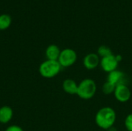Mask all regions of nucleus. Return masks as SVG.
I'll return each mask as SVG.
<instances>
[{
  "label": "nucleus",
  "instance_id": "7",
  "mask_svg": "<svg viewBox=\"0 0 132 131\" xmlns=\"http://www.w3.org/2000/svg\"><path fill=\"white\" fill-rule=\"evenodd\" d=\"M101 58L95 53L87 54L83 59V65L87 70H94L100 66Z\"/></svg>",
  "mask_w": 132,
  "mask_h": 131
},
{
  "label": "nucleus",
  "instance_id": "2",
  "mask_svg": "<svg viewBox=\"0 0 132 131\" xmlns=\"http://www.w3.org/2000/svg\"><path fill=\"white\" fill-rule=\"evenodd\" d=\"M97 86L94 80L85 78L78 83L77 95L79 98L84 100L92 99L97 93Z\"/></svg>",
  "mask_w": 132,
  "mask_h": 131
},
{
  "label": "nucleus",
  "instance_id": "12",
  "mask_svg": "<svg viewBox=\"0 0 132 131\" xmlns=\"http://www.w3.org/2000/svg\"><path fill=\"white\" fill-rule=\"evenodd\" d=\"M12 23V18L8 14L0 15V30L7 29Z\"/></svg>",
  "mask_w": 132,
  "mask_h": 131
},
{
  "label": "nucleus",
  "instance_id": "5",
  "mask_svg": "<svg viewBox=\"0 0 132 131\" xmlns=\"http://www.w3.org/2000/svg\"><path fill=\"white\" fill-rule=\"evenodd\" d=\"M57 61L62 66V68L70 67L77 63V53L73 49H70V48L63 49L61 50Z\"/></svg>",
  "mask_w": 132,
  "mask_h": 131
},
{
  "label": "nucleus",
  "instance_id": "14",
  "mask_svg": "<svg viewBox=\"0 0 132 131\" xmlns=\"http://www.w3.org/2000/svg\"><path fill=\"white\" fill-rule=\"evenodd\" d=\"M116 86L112 84L111 83L106 80V82L102 86V92L104 95H111L114 94Z\"/></svg>",
  "mask_w": 132,
  "mask_h": 131
},
{
  "label": "nucleus",
  "instance_id": "3",
  "mask_svg": "<svg viewBox=\"0 0 132 131\" xmlns=\"http://www.w3.org/2000/svg\"><path fill=\"white\" fill-rule=\"evenodd\" d=\"M62 66L57 60L46 59L39 67V73L41 76L46 79H51L56 76L61 71Z\"/></svg>",
  "mask_w": 132,
  "mask_h": 131
},
{
  "label": "nucleus",
  "instance_id": "11",
  "mask_svg": "<svg viewBox=\"0 0 132 131\" xmlns=\"http://www.w3.org/2000/svg\"><path fill=\"white\" fill-rule=\"evenodd\" d=\"M13 117V110L9 106H2L0 107V123L8 124Z\"/></svg>",
  "mask_w": 132,
  "mask_h": 131
},
{
  "label": "nucleus",
  "instance_id": "6",
  "mask_svg": "<svg viewBox=\"0 0 132 131\" xmlns=\"http://www.w3.org/2000/svg\"><path fill=\"white\" fill-rule=\"evenodd\" d=\"M114 96L117 101L125 103L130 100L131 97V91L127 84H119L115 87Z\"/></svg>",
  "mask_w": 132,
  "mask_h": 131
},
{
  "label": "nucleus",
  "instance_id": "9",
  "mask_svg": "<svg viewBox=\"0 0 132 131\" xmlns=\"http://www.w3.org/2000/svg\"><path fill=\"white\" fill-rule=\"evenodd\" d=\"M63 90L65 93L70 95H77L78 83L73 79H66L63 80L62 84Z\"/></svg>",
  "mask_w": 132,
  "mask_h": 131
},
{
  "label": "nucleus",
  "instance_id": "10",
  "mask_svg": "<svg viewBox=\"0 0 132 131\" xmlns=\"http://www.w3.org/2000/svg\"><path fill=\"white\" fill-rule=\"evenodd\" d=\"M61 49L60 47L55 44H51L47 46L46 49L45 55L46 57V59L50 60H58L60 54Z\"/></svg>",
  "mask_w": 132,
  "mask_h": 131
},
{
  "label": "nucleus",
  "instance_id": "13",
  "mask_svg": "<svg viewBox=\"0 0 132 131\" xmlns=\"http://www.w3.org/2000/svg\"><path fill=\"white\" fill-rule=\"evenodd\" d=\"M97 54L101 59V58H104V57H106L108 56H110V55L113 54V52H112L111 49L110 47H108V46L102 45V46H100L98 47Z\"/></svg>",
  "mask_w": 132,
  "mask_h": 131
},
{
  "label": "nucleus",
  "instance_id": "16",
  "mask_svg": "<svg viewBox=\"0 0 132 131\" xmlns=\"http://www.w3.org/2000/svg\"><path fill=\"white\" fill-rule=\"evenodd\" d=\"M5 131H24L22 128L18 125H10L9 126Z\"/></svg>",
  "mask_w": 132,
  "mask_h": 131
},
{
  "label": "nucleus",
  "instance_id": "1",
  "mask_svg": "<svg viewBox=\"0 0 132 131\" xmlns=\"http://www.w3.org/2000/svg\"><path fill=\"white\" fill-rule=\"evenodd\" d=\"M117 120V113L114 108L105 106L100 108L95 114L94 120L96 125L102 130H108L114 127Z\"/></svg>",
  "mask_w": 132,
  "mask_h": 131
},
{
  "label": "nucleus",
  "instance_id": "15",
  "mask_svg": "<svg viewBox=\"0 0 132 131\" xmlns=\"http://www.w3.org/2000/svg\"><path fill=\"white\" fill-rule=\"evenodd\" d=\"M125 127L127 131H132V113L126 116L125 119Z\"/></svg>",
  "mask_w": 132,
  "mask_h": 131
},
{
  "label": "nucleus",
  "instance_id": "17",
  "mask_svg": "<svg viewBox=\"0 0 132 131\" xmlns=\"http://www.w3.org/2000/svg\"><path fill=\"white\" fill-rule=\"evenodd\" d=\"M108 131H117V129L114 127H114H111L110 129H108Z\"/></svg>",
  "mask_w": 132,
  "mask_h": 131
},
{
  "label": "nucleus",
  "instance_id": "4",
  "mask_svg": "<svg viewBox=\"0 0 132 131\" xmlns=\"http://www.w3.org/2000/svg\"><path fill=\"white\" fill-rule=\"evenodd\" d=\"M121 61L122 56L121 55H115L113 53L110 56L101 59L100 67L104 72L109 73L114 70L118 69L119 63Z\"/></svg>",
  "mask_w": 132,
  "mask_h": 131
},
{
  "label": "nucleus",
  "instance_id": "8",
  "mask_svg": "<svg viewBox=\"0 0 132 131\" xmlns=\"http://www.w3.org/2000/svg\"><path fill=\"white\" fill-rule=\"evenodd\" d=\"M107 81L111 83L114 86H118L119 84H127L126 76L125 73H123L121 70H119L118 69L108 73Z\"/></svg>",
  "mask_w": 132,
  "mask_h": 131
}]
</instances>
